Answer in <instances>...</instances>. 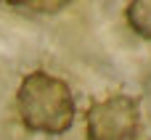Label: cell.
Returning <instances> with one entry per match:
<instances>
[{
    "label": "cell",
    "mask_w": 151,
    "mask_h": 140,
    "mask_svg": "<svg viewBox=\"0 0 151 140\" xmlns=\"http://www.w3.org/2000/svg\"><path fill=\"white\" fill-rule=\"evenodd\" d=\"M8 5H13V8H32V11H40V13H56V11H61L66 3H16V0H11Z\"/></svg>",
    "instance_id": "cell-4"
},
{
    "label": "cell",
    "mask_w": 151,
    "mask_h": 140,
    "mask_svg": "<svg viewBox=\"0 0 151 140\" xmlns=\"http://www.w3.org/2000/svg\"><path fill=\"white\" fill-rule=\"evenodd\" d=\"M16 111L29 132L64 135L74 124L77 103L61 77L35 69L21 79L16 90Z\"/></svg>",
    "instance_id": "cell-1"
},
{
    "label": "cell",
    "mask_w": 151,
    "mask_h": 140,
    "mask_svg": "<svg viewBox=\"0 0 151 140\" xmlns=\"http://www.w3.org/2000/svg\"><path fill=\"white\" fill-rule=\"evenodd\" d=\"M85 127L88 140H133L141 130V103L127 93H114L88 109Z\"/></svg>",
    "instance_id": "cell-2"
},
{
    "label": "cell",
    "mask_w": 151,
    "mask_h": 140,
    "mask_svg": "<svg viewBox=\"0 0 151 140\" xmlns=\"http://www.w3.org/2000/svg\"><path fill=\"white\" fill-rule=\"evenodd\" d=\"M125 16L135 34H141L143 40H151V0H133Z\"/></svg>",
    "instance_id": "cell-3"
}]
</instances>
